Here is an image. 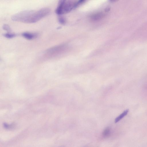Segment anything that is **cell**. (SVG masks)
I'll list each match as a JSON object with an SVG mask.
<instances>
[{"instance_id": "6da1fadb", "label": "cell", "mask_w": 147, "mask_h": 147, "mask_svg": "<svg viewBox=\"0 0 147 147\" xmlns=\"http://www.w3.org/2000/svg\"><path fill=\"white\" fill-rule=\"evenodd\" d=\"M50 12V9L48 7L43 8L37 11L24 10L13 15L11 18L14 21L33 23L47 15Z\"/></svg>"}, {"instance_id": "7c38bea8", "label": "cell", "mask_w": 147, "mask_h": 147, "mask_svg": "<svg viewBox=\"0 0 147 147\" xmlns=\"http://www.w3.org/2000/svg\"><path fill=\"white\" fill-rule=\"evenodd\" d=\"M84 147H88V146H86Z\"/></svg>"}, {"instance_id": "5b68a950", "label": "cell", "mask_w": 147, "mask_h": 147, "mask_svg": "<svg viewBox=\"0 0 147 147\" xmlns=\"http://www.w3.org/2000/svg\"><path fill=\"white\" fill-rule=\"evenodd\" d=\"M111 134V129L109 127L105 128L102 132V136L104 138H107L109 137Z\"/></svg>"}, {"instance_id": "7a4b0ae2", "label": "cell", "mask_w": 147, "mask_h": 147, "mask_svg": "<svg viewBox=\"0 0 147 147\" xmlns=\"http://www.w3.org/2000/svg\"><path fill=\"white\" fill-rule=\"evenodd\" d=\"M83 1L73 2L71 1L61 0L59 1L55 12L58 15L65 13L70 11L83 2Z\"/></svg>"}, {"instance_id": "52a82bcc", "label": "cell", "mask_w": 147, "mask_h": 147, "mask_svg": "<svg viewBox=\"0 0 147 147\" xmlns=\"http://www.w3.org/2000/svg\"><path fill=\"white\" fill-rule=\"evenodd\" d=\"M5 37L7 38H13L16 36V34L11 33H6L3 34Z\"/></svg>"}, {"instance_id": "9c48e42d", "label": "cell", "mask_w": 147, "mask_h": 147, "mask_svg": "<svg viewBox=\"0 0 147 147\" xmlns=\"http://www.w3.org/2000/svg\"><path fill=\"white\" fill-rule=\"evenodd\" d=\"M3 28L4 30L8 31H10L11 30L9 26L7 24H4L3 26Z\"/></svg>"}, {"instance_id": "8992f818", "label": "cell", "mask_w": 147, "mask_h": 147, "mask_svg": "<svg viewBox=\"0 0 147 147\" xmlns=\"http://www.w3.org/2000/svg\"><path fill=\"white\" fill-rule=\"evenodd\" d=\"M103 16L102 13H98L93 15L92 18L94 20H97L101 18Z\"/></svg>"}, {"instance_id": "277c9868", "label": "cell", "mask_w": 147, "mask_h": 147, "mask_svg": "<svg viewBox=\"0 0 147 147\" xmlns=\"http://www.w3.org/2000/svg\"><path fill=\"white\" fill-rule=\"evenodd\" d=\"M128 111V109H127L124 111L122 113L115 119V122L116 123L119 121L127 114Z\"/></svg>"}, {"instance_id": "3957f363", "label": "cell", "mask_w": 147, "mask_h": 147, "mask_svg": "<svg viewBox=\"0 0 147 147\" xmlns=\"http://www.w3.org/2000/svg\"><path fill=\"white\" fill-rule=\"evenodd\" d=\"M22 35L25 38L29 40L34 39L36 36V34L29 32H23Z\"/></svg>"}, {"instance_id": "30bf717a", "label": "cell", "mask_w": 147, "mask_h": 147, "mask_svg": "<svg viewBox=\"0 0 147 147\" xmlns=\"http://www.w3.org/2000/svg\"><path fill=\"white\" fill-rule=\"evenodd\" d=\"M59 21L60 23L63 24L65 23V20L63 17H60L59 18Z\"/></svg>"}, {"instance_id": "ba28073f", "label": "cell", "mask_w": 147, "mask_h": 147, "mask_svg": "<svg viewBox=\"0 0 147 147\" xmlns=\"http://www.w3.org/2000/svg\"><path fill=\"white\" fill-rule=\"evenodd\" d=\"M3 126L4 128L7 129L13 128L14 126V125L13 124H9L5 123H3Z\"/></svg>"}, {"instance_id": "8fae6325", "label": "cell", "mask_w": 147, "mask_h": 147, "mask_svg": "<svg viewBox=\"0 0 147 147\" xmlns=\"http://www.w3.org/2000/svg\"><path fill=\"white\" fill-rule=\"evenodd\" d=\"M58 147H65V146L64 145Z\"/></svg>"}]
</instances>
